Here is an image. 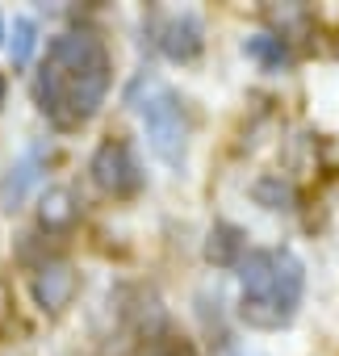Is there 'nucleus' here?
<instances>
[{
  "label": "nucleus",
  "instance_id": "423d86ee",
  "mask_svg": "<svg viewBox=\"0 0 339 356\" xmlns=\"http://www.w3.org/2000/svg\"><path fill=\"white\" fill-rule=\"evenodd\" d=\"M159 47H163V55H167V59H176V63L197 59V55H201V47H206V30H201L197 13H181V17L167 22V26H163Z\"/></svg>",
  "mask_w": 339,
  "mask_h": 356
},
{
  "label": "nucleus",
  "instance_id": "f8f14e48",
  "mask_svg": "<svg viewBox=\"0 0 339 356\" xmlns=\"http://www.w3.org/2000/svg\"><path fill=\"white\" fill-rule=\"evenodd\" d=\"M256 202L264 210H293V189L281 181V176H264L256 185Z\"/></svg>",
  "mask_w": 339,
  "mask_h": 356
},
{
  "label": "nucleus",
  "instance_id": "9d476101",
  "mask_svg": "<svg viewBox=\"0 0 339 356\" xmlns=\"http://www.w3.org/2000/svg\"><path fill=\"white\" fill-rule=\"evenodd\" d=\"M34 47H38V22L34 17H13V26H9V59H13V67H26L34 59Z\"/></svg>",
  "mask_w": 339,
  "mask_h": 356
},
{
  "label": "nucleus",
  "instance_id": "ddd939ff",
  "mask_svg": "<svg viewBox=\"0 0 339 356\" xmlns=\"http://www.w3.org/2000/svg\"><path fill=\"white\" fill-rule=\"evenodd\" d=\"M0 105H5V80H0Z\"/></svg>",
  "mask_w": 339,
  "mask_h": 356
},
{
  "label": "nucleus",
  "instance_id": "0eeeda50",
  "mask_svg": "<svg viewBox=\"0 0 339 356\" xmlns=\"http://www.w3.org/2000/svg\"><path fill=\"white\" fill-rule=\"evenodd\" d=\"M38 181V151L22 155L9 172H5V181H0V202H5V210H17L30 193V185Z\"/></svg>",
  "mask_w": 339,
  "mask_h": 356
},
{
  "label": "nucleus",
  "instance_id": "6e6552de",
  "mask_svg": "<svg viewBox=\"0 0 339 356\" xmlns=\"http://www.w3.org/2000/svg\"><path fill=\"white\" fill-rule=\"evenodd\" d=\"M38 222L47 231H63L76 222V193L72 189H47L38 202Z\"/></svg>",
  "mask_w": 339,
  "mask_h": 356
},
{
  "label": "nucleus",
  "instance_id": "f257e3e1",
  "mask_svg": "<svg viewBox=\"0 0 339 356\" xmlns=\"http://www.w3.org/2000/svg\"><path fill=\"white\" fill-rule=\"evenodd\" d=\"M109 92V51L92 34H59L47 51V63L34 80L38 109L59 126H84Z\"/></svg>",
  "mask_w": 339,
  "mask_h": 356
},
{
  "label": "nucleus",
  "instance_id": "20e7f679",
  "mask_svg": "<svg viewBox=\"0 0 339 356\" xmlns=\"http://www.w3.org/2000/svg\"><path fill=\"white\" fill-rule=\"evenodd\" d=\"M88 172H92V181H97L105 193H113V197H130V193L142 189V168H138L134 151H130L126 143H117V138H109V143H101V147L92 151Z\"/></svg>",
  "mask_w": 339,
  "mask_h": 356
},
{
  "label": "nucleus",
  "instance_id": "39448f33",
  "mask_svg": "<svg viewBox=\"0 0 339 356\" xmlns=\"http://www.w3.org/2000/svg\"><path fill=\"white\" fill-rule=\"evenodd\" d=\"M34 302L47 310V314H59L72 298H76V268L67 260H47L38 273H34Z\"/></svg>",
  "mask_w": 339,
  "mask_h": 356
},
{
  "label": "nucleus",
  "instance_id": "9b49d317",
  "mask_svg": "<svg viewBox=\"0 0 339 356\" xmlns=\"http://www.w3.org/2000/svg\"><path fill=\"white\" fill-rule=\"evenodd\" d=\"M243 51L251 55V59H260L268 72H276V67H285V47H281V38H272V34H256V38H247L243 42Z\"/></svg>",
  "mask_w": 339,
  "mask_h": 356
},
{
  "label": "nucleus",
  "instance_id": "1a4fd4ad",
  "mask_svg": "<svg viewBox=\"0 0 339 356\" xmlns=\"http://www.w3.org/2000/svg\"><path fill=\"white\" fill-rule=\"evenodd\" d=\"M206 256L214 260V264H239V256H243V231L239 227H231V222H218L214 231H210V243H206Z\"/></svg>",
  "mask_w": 339,
  "mask_h": 356
},
{
  "label": "nucleus",
  "instance_id": "7ed1b4c3",
  "mask_svg": "<svg viewBox=\"0 0 339 356\" xmlns=\"http://www.w3.org/2000/svg\"><path fill=\"white\" fill-rule=\"evenodd\" d=\"M130 105L138 109L155 155H159L163 163L181 168V163H185V151H189V109H185V101L167 88L163 80L142 76V80L130 88Z\"/></svg>",
  "mask_w": 339,
  "mask_h": 356
},
{
  "label": "nucleus",
  "instance_id": "f03ea898",
  "mask_svg": "<svg viewBox=\"0 0 339 356\" xmlns=\"http://www.w3.org/2000/svg\"><path fill=\"white\" fill-rule=\"evenodd\" d=\"M243 298H239V314L260 327V331H276L285 327L297 306H301V289H306V268L301 260L281 248V252H251L243 260Z\"/></svg>",
  "mask_w": 339,
  "mask_h": 356
}]
</instances>
